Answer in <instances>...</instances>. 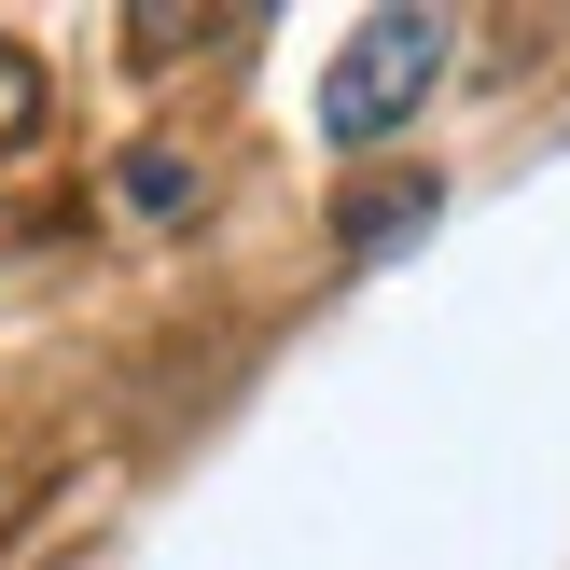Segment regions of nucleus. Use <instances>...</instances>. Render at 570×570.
<instances>
[{
  "instance_id": "4",
  "label": "nucleus",
  "mask_w": 570,
  "mask_h": 570,
  "mask_svg": "<svg viewBox=\"0 0 570 570\" xmlns=\"http://www.w3.org/2000/svg\"><path fill=\"white\" fill-rule=\"evenodd\" d=\"M42 111H56V83H42V56H28L14 28H0V167H14L28 139H42Z\"/></svg>"
},
{
  "instance_id": "1",
  "label": "nucleus",
  "mask_w": 570,
  "mask_h": 570,
  "mask_svg": "<svg viewBox=\"0 0 570 570\" xmlns=\"http://www.w3.org/2000/svg\"><path fill=\"white\" fill-rule=\"evenodd\" d=\"M445 56H460V28L417 14V0L362 14L348 42H334V70H321V139H334V154H376V139H404V126H417V98L445 83Z\"/></svg>"
},
{
  "instance_id": "3",
  "label": "nucleus",
  "mask_w": 570,
  "mask_h": 570,
  "mask_svg": "<svg viewBox=\"0 0 570 570\" xmlns=\"http://www.w3.org/2000/svg\"><path fill=\"white\" fill-rule=\"evenodd\" d=\"M265 42V14H126V56L139 70H181V56H237Z\"/></svg>"
},
{
  "instance_id": "2",
  "label": "nucleus",
  "mask_w": 570,
  "mask_h": 570,
  "mask_svg": "<svg viewBox=\"0 0 570 570\" xmlns=\"http://www.w3.org/2000/svg\"><path fill=\"white\" fill-rule=\"evenodd\" d=\"M432 167H390V181H348V209H334V250H404L417 223H432Z\"/></svg>"
},
{
  "instance_id": "5",
  "label": "nucleus",
  "mask_w": 570,
  "mask_h": 570,
  "mask_svg": "<svg viewBox=\"0 0 570 570\" xmlns=\"http://www.w3.org/2000/svg\"><path fill=\"white\" fill-rule=\"evenodd\" d=\"M111 195H126L139 223H195V167H181V154H126V181H111Z\"/></svg>"
}]
</instances>
